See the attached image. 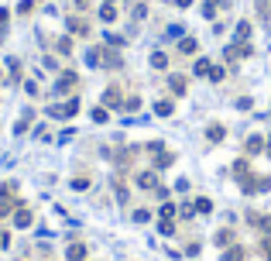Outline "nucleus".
<instances>
[{"label":"nucleus","mask_w":271,"mask_h":261,"mask_svg":"<svg viewBox=\"0 0 271 261\" xmlns=\"http://www.w3.org/2000/svg\"><path fill=\"white\" fill-rule=\"evenodd\" d=\"M103 103H107V107H124V100H120V89H117V86H110V89L103 93Z\"/></svg>","instance_id":"nucleus-6"},{"label":"nucleus","mask_w":271,"mask_h":261,"mask_svg":"<svg viewBox=\"0 0 271 261\" xmlns=\"http://www.w3.org/2000/svg\"><path fill=\"white\" fill-rule=\"evenodd\" d=\"M168 89H172V96H186V89H189V79L186 76H168Z\"/></svg>","instance_id":"nucleus-3"},{"label":"nucleus","mask_w":271,"mask_h":261,"mask_svg":"<svg viewBox=\"0 0 271 261\" xmlns=\"http://www.w3.org/2000/svg\"><path fill=\"white\" fill-rule=\"evenodd\" d=\"M220 3H227V0H206V3H203V14H206V17H213Z\"/></svg>","instance_id":"nucleus-20"},{"label":"nucleus","mask_w":271,"mask_h":261,"mask_svg":"<svg viewBox=\"0 0 271 261\" xmlns=\"http://www.w3.org/2000/svg\"><path fill=\"white\" fill-rule=\"evenodd\" d=\"M100 17H103V21H114V17H117V7H114V3H103V7H100Z\"/></svg>","instance_id":"nucleus-18"},{"label":"nucleus","mask_w":271,"mask_h":261,"mask_svg":"<svg viewBox=\"0 0 271 261\" xmlns=\"http://www.w3.org/2000/svg\"><path fill=\"white\" fill-rule=\"evenodd\" d=\"M66 258L69 261H86V244H69V248H66Z\"/></svg>","instance_id":"nucleus-8"},{"label":"nucleus","mask_w":271,"mask_h":261,"mask_svg":"<svg viewBox=\"0 0 271 261\" xmlns=\"http://www.w3.org/2000/svg\"><path fill=\"white\" fill-rule=\"evenodd\" d=\"M134 182L141 189H151V193H155V189H158V172H137Z\"/></svg>","instance_id":"nucleus-4"},{"label":"nucleus","mask_w":271,"mask_h":261,"mask_svg":"<svg viewBox=\"0 0 271 261\" xmlns=\"http://www.w3.org/2000/svg\"><path fill=\"white\" fill-rule=\"evenodd\" d=\"M172 110H175L172 100H158V103H155V114H158V117H172Z\"/></svg>","instance_id":"nucleus-11"},{"label":"nucleus","mask_w":271,"mask_h":261,"mask_svg":"<svg viewBox=\"0 0 271 261\" xmlns=\"http://www.w3.org/2000/svg\"><path fill=\"white\" fill-rule=\"evenodd\" d=\"M175 162V155L172 151H155V169H168Z\"/></svg>","instance_id":"nucleus-10"},{"label":"nucleus","mask_w":271,"mask_h":261,"mask_svg":"<svg viewBox=\"0 0 271 261\" xmlns=\"http://www.w3.org/2000/svg\"><path fill=\"white\" fill-rule=\"evenodd\" d=\"M196 48H199L196 38H182V42H179V52H182V55H196Z\"/></svg>","instance_id":"nucleus-13"},{"label":"nucleus","mask_w":271,"mask_h":261,"mask_svg":"<svg viewBox=\"0 0 271 261\" xmlns=\"http://www.w3.org/2000/svg\"><path fill=\"white\" fill-rule=\"evenodd\" d=\"M216 244H220V248H223V244H233V230H220V234H216Z\"/></svg>","instance_id":"nucleus-23"},{"label":"nucleus","mask_w":271,"mask_h":261,"mask_svg":"<svg viewBox=\"0 0 271 261\" xmlns=\"http://www.w3.org/2000/svg\"><path fill=\"white\" fill-rule=\"evenodd\" d=\"M69 31H72V35H86L89 28H86V21H76V17H69Z\"/></svg>","instance_id":"nucleus-16"},{"label":"nucleus","mask_w":271,"mask_h":261,"mask_svg":"<svg viewBox=\"0 0 271 261\" xmlns=\"http://www.w3.org/2000/svg\"><path fill=\"white\" fill-rule=\"evenodd\" d=\"M86 3H89V0H76V7H86Z\"/></svg>","instance_id":"nucleus-37"},{"label":"nucleus","mask_w":271,"mask_h":261,"mask_svg":"<svg viewBox=\"0 0 271 261\" xmlns=\"http://www.w3.org/2000/svg\"><path fill=\"white\" fill-rule=\"evenodd\" d=\"M261 151H265V137L261 134H251L247 137V155H261Z\"/></svg>","instance_id":"nucleus-7"},{"label":"nucleus","mask_w":271,"mask_h":261,"mask_svg":"<svg viewBox=\"0 0 271 261\" xmlns=\"http://www.w3.org/2000/svg\"><path fill=\"white\" fill-rule=\"evenodd\" d=\"M59 52H62V55H69V52H72V42H69V38H62V42H59Z\"/></svg>","instance_id":"nucleus-33"},{"label":"nucleus","mask_w":271,"mask_h":261,"mask_svg":"<svg viewBox=\"0 0 271 261\" xmlns=\"http://www.w3.org/2000/svg\"><path fill=\"white\" fill-rule=\"evenodd\" d=\"M220 79H223V69L213 65V69H209V83H220Z\"/></svg>","instance_id":"nucleus-30"},{"label":"nucleus","mask_w":271,"mask_h":261,"mask_svg":"<svg viewBox=\"0 0 271 261\" xmlns=\"http://www.w3.org/2000/svg\"><path fill=\"white\" fill-rule=\"evenodd\" d=\"M158 217H161V220H172V217H175V203H161Z\"/></svg>","instance_id":"nucleus-19"},{"label":"nucleus","mask_w":271,"mask_h":261,"mask_svg":"<svg viewBox=\"0 0 271 261\" xmlns=\"http://www.w3.org/2000/svg\"><path fill=\"white\" fill-rule=\"evenodd\" d=\"M107 117H110L107 107H96V110H93V121H96V124H107Z\"/></svg>","instance_id":"nucleus-25"},{"label":"nucleus","mask_w":271,"mask_h":261,"mask_svg":"<svg viewBox=\"0 0 271 261\" xmlns=\"http://www.w3.org/2000/svg\"><path fill=\"white\" fill-rule=\"evenodd\" d=\"M158 230H161L165 237H172V234H175V223H172V220H161V223H158Z\"/></svg>","instance_id":"nucleus-27"},{"label":"nucleus","mask_w":271,"mask_h":261,"mask_svg":"<svg viewBox=\"0 0 271 261\" xmlns=\"http://www.w3.org/2000/svg\"><path fill=\"white\" fill-rule=\"evenodd\" d=\"M107 45H114V48H120V45H124V38H120V35H107Z\"/></svg>","instance_id":"nucleus-32"},{"label":"nucleus","mask_w":271,"mask_h":261,"mask_svg":"<svg viewBox=\"0 0 271 261\" xmlns=\"http://www.w3.org/2000/svg\"><path fill=\"white\" fill-rule=\"evenodd\" d=\"M175 3H179V7H189V3H193V0H175Z\"/></svg>","instance_id":"nucleus-36"},{"label":"nucleus","mask_w":271,"mask_h":261,"mask_svg":"<svg viewBox=\"0 0 271 261\" xmlns=\"http://www.w3.org/2000/svg\"><path fill=\"white\" fill-rule=\"evenodd\" d=\"M268 155H271V134H268Z\"/></svg>","instance_id":"nucleus-38"},{"label":"nucleus","mask_w":271,"mask_h":261,"mask_svg":"<svg viewBox=\"0 0 271 261\" xmlns=\"http://www.w3.org/2000/svg\"><path fill=\"white\" fill-rule=\"evenodd\" d=\"M206 137L209 141H223V124H209L206 128Z\"/></svg>","instance_id":"nucleus-15"},{"label":"nucleus","mask_w":271,"mask_h":261,"mask_svg":"<svg viewBox=\"0 0 271 261\" xmlns=\"http://www.w3.org/2000/svg\"><path fill=\"white\" fill-rule=\"evenodd\" d=\"M48 114H52V117H76V114H79V96H72L69 103H62V107H52Z\"/></svg>","instance_id":"nucleus-1"},{"label":"nucleus","mask_w":271,"mask_h":261,"mask_svg":"<svg viewBox=\"0 0 271 261\" xmlns=\"http://www.w3.org/2000/svg\"><path fill=\"white\" fill-rule=\"evenodd\" d=\"M151 65H155V69H165V65H168V55H165V52H155V55H151Z\"/></svg>","instance_id":"nucleus-21"},{"label":"nucleus","mask_w":271,"mask_h":261,"mask_svg":"<svg viewBox=\"0 0 271 261\" xmlns=\"http://www.w3.org/2000/svg\"><path fill=\"white\" fill-rule=\"evenodd\" d=\"M124 107H127V110H137V107H141V100H137V96H131V100H124Z\"/></svg>","instance_id":"nucleus-34"},{"label":"nucleus","mask_w":271,"mask_h":261,"mask_svg":"<svg viewBox=\"0 0 271 261\" xmlns=\"http://www.w3.org/2000/svg\"><path fill=\"white\" fill-rule=\"evenodd\" d=\"M209 210H213V203H209L206 196H199V199H196V213H209Z\"/></svg>","instance_id":"nucleus-24"},{"label":"nucleus","mask_w":271,"mask_h":261,"mask_svg":"<svg viewBox=\"0 0 271 261\" xmlns=\"http://www.w3.org/2000/svg\"><path fill=\"white\" fill-rule=\"evenodd\" d=\"M233 172H237V179H244V175H251V172H247V162H244V158H237V165H233Z\"/></svg>","instance_id":"nucleus-26"},{"label":"nucleus","mask_w":271,"mask_h":261,"mask_svg":"<svg viewBox=\"0 0 271 261\" xmlns=\"http://www.w3.org/2000/svg\"><path fill=\"white\" fill-rule=\"evenodd\" d=\"M209 69H213L209 59H196V65H193V72H196V76H209Z\"/></svg>","instance_id":"nucleus-17"},{"label":"nucleus","mask_w":271,"mask_h":261,"mask_svg":"<svg viewBox=\"0 0 271 261\" xmlns=\"http://www.w3.org/2000/svg\"><path fill=\"white\" fill-rule=\"evenodd\" d=\"M14 227H31V210L21 206V210L14 213Z\"/></svg>","instance_id":"nucleus-12"},{"label":"nucleus","mask_w":271,"mask_h":261,"mask_svg":"<svg viewBox=\"0 0 271 261\" xmlns=\"http://www.w3.org/2000/svg\"><path fill=\"white\" fill-rule=\"evenodd\" d=\"M247 35H251V24L240 21V24H237V42H247Z\"/></svg>","instance_id":"nucleus-22"},{"label":"nucleus","mask_w":271,"mask_h":261,"mask_svg":"<svg viewBox=\"0 0 271 261\" xmlns=\"http://www.w3.org/2000/svg\"><path fill=\"white\" fill-rule=\"evenodd\" d=\"M7 17H10V14H7V7H0V28L7 24Z\"/></svg>","instance_id":"nucleus-35"},{"label":"nucleus","mask_w":271,"mask_h":261,"mask_svg":"<svg viewBox=\"0 0 271 261\" xmlns=\"http://www.w3.org/2000/svg\"><path fill=\"white\" fill-rule=\"evenodd\" d=\"M247 223H251V227H258L261 234H271V217H268V213H247Z\"/></svg>","instance_id":"nucleus-2"},{"label":"nucleus","mask_w":271,"mask_h":261,"mask_svg":"<svg viewBox=\"0 0 271 261\" xmlns=\"http://www.w3.org/2000/svg\"><path fill=\"white\" fill-rule=\"evenodd\" d=\"M10 210H14V203H10L7 196H0V217H3V213H10Z\"/></svg>","instance_id":"nucleus-31"},{"label":"nucleus","mask_w":271,"mask_h":261,"mask_svg":"<svg viewBox=\"0 0 271 261\" xmlns=\"http://www.w3.org/2000/svg\"><path fill=\"white\" fill-rule=\"evenodd\" d=\"M76 83H79V79H76V72H62V76H59V83H55V93H69Z\"/></svg>","instance_id":"nucleus-5"},{"label":"nucleus","mask_w":271,"mask_h":261,"mask_svg":"<svg viewBox=\"0 0 271 261\" xmlns=\"http://www.w3.org/2000/svg\"><path fill=\"white\" fill-rule=\"evenodd\" d=\"M148 220H151L148 210H134V223H148Z\"/></svg>","instance_id":"nucleus-29"},{"label":"nucleus","mask_w":271,"mask_h":261,"mask_svg":"<svg viewBox=\"0 0 271 261\" xmlns=\"http://www.w3.org/2000/svg\"><path fill=\"white\" fill-rule=\"evenodd\" d=\"M103 62H107V69H120V55H117V52H107V48H103Z\"/></svg>","instance_id":"nucleus-14"},{"label":"nucleus","mask_w":271,"mask_h":261,"mask_svg":"<svg viewBox=\"0 0 271 261\" xmlns=\"http://www.w3.org/2000/svg\"><path fill=\"white\" fill-rule=\"evenodd\" d=\"M244 258H247V255H244V248H240V244H230V248L223 251V261H244Z\"/></svg>","instance_id":"nucleus-9"},{"label":"nucleus","mask_w":271,"mask_h":261,"mask_svg":"<svg viewBox=\"0 0 271 261\" xmlns=\"http://www.w3.org/2000/svg\"><path fill=\"white\" fill-rule=\"evenodd\" d=\"M261 255L265 261H271V234H265V241H261Z\"/></svg>","instance_id":"nucleus-28"}]
</instances>
